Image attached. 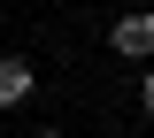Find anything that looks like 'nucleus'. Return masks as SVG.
I'll list each match as a JSON object with an SVG mask.
<instances>
[{"label": "nucleus", "mask_w": 154, "mask_h": 138, "mask_svg": "<svg viewBox=\"0 0 154 138\" xmlns=\"http://www.w3.org/2000/svg\"><path fill=\"white\" fill-rule=\"evenodd\" d=\"M31 138H62V131H31Z\"/></svg>", "instance_id": "4"}, {"label": "nucleus", "mask_w": 154, "mask_h": 138, "mask_svg": "<svg viewBox=\"0 0 154 138\" xmlns=\"http://www.w3.org/2000/svg\"><path fill=\"white\" fill-rule=\"evenodd\" d=\"M23 100H31V61L0 54V107H23Z\"/></svg>", "instance_id": "2"}, {"label": "nucleus", "mask_w": 154, "mask_h": 138, "mask_svg": "<svg viewBox=\"0 0 154 138\" xmlns=\"http://www.w3.org/2000/svg\"><path fill=\"white\" fill-rule=\"evenodd\" d=\"M139 107H146V115H154V69H146V77H139Z\"/></svg>", "instance_id": "3"}, {"label": "nucleus", "mask_w": 154, "mask_h": 138, "mask_svg": "<svg viewBox=\"0 0 154 138\" xmlns=\"http://www.w3.org/2000/svg\"><path fill=\"white\" fill-rule=\"evenodd\" d=\"M108 46H116V54H154V16H123V23H116V31H108Z\"/></svg>", "instance_id": "1"}]
</instances>
